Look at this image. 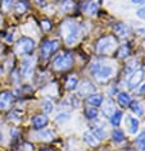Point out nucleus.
Here are the masks:
<instances>
[{
    "mask_svg": "<svg viewBox=\"0 0 145 151\" xmlns=\"http://www.w3.org/2000/svg\"><path fill=\"white\" fill-rule=\"evenodd\" d=\"M33 70V59L31 58H26L22 60V67H21V73L23 76V78L31 77Z\"/></svg>",
    "mask_w": 145,
    "mask_h": 151,
    "instance_id": "obj_9",
    "label": "nucleus"
},
{
    "mask_svg": "<svg viewBox=\"0 0 145 151\" xmlns=\"http://www.w3.org/2000/svg\"><path fill=\"white\" fill-rule=\"evenodd\" d=\"M136 146L139 147L140 151H145V131L137 136L136 138Z\"/></svg>",
    "mask_w": 145,
    "mask_h": 151,
    "instance_id": "obj_26",
    "label": "nucleus"
},
{
    "mask_svg": "<svg viewBox=\"0 0 145 151\" xmlns=\"http://www.w3.org/2000/svg\"><path fill=\"white\" fill-rule=\"evenodd\" d=\"M41 27H43L44 31H49V29L51 28V23L49 21L44 19V21H41Z\"/></svg>",
    "mask_w": 145,
    "mask_h": 151,
    "instance_id": "obj_35",
    "label": "nucleus"
},
{
    "mask_svg": "<svg viewBox=\"0 0 145 151\" xmlns=\"http://www.w3.org/2000/svg\"><path fill=\"white\" fill-rule=\"evenodd\" d=\"M23 149H25L26 151H32L33 146H32V145H30V143H25V145H23Z\"/></svg>",
    "mask_w": 145,
    "mask_h": 151,
    "instance_id": "obj_40",
    "label": "nucleus"
},
{
    "mask_svg": "<svg viewBox=\"0 0 145 151\" xmlns=\"http://www.w3.org/2000/svg\"><path fill=\"white\" fill-rule=\"evenodd\" d=\"M53 136H54V132L53 131H43V132H40V133L36 134V138L50 141V139H53Z\"/></svg>",
    "mask_w": 145,
    "mask_h": 151,
    "instance_id": "obj_24",
    "label": "nucleus"
},
{
    "mask_svg": "<svg viewBox=\"0 0 145 151\" xmlns=\"http://www.w3.org/2000/svg\"><path fill=\"white\" fill-rule=\"evenodd\" d=\"M14 96L10 91H3L0 92V110H5V109L10 108L13 104Z\"/></svg>",
    "mask_w": 145,
    "mask_h": 151,
    "instance_id": "obj_8",
    "label": "nucleus"
},
{
    "mask_svg": "<svg viewBox=\"0 0 145 151\" xmlns=\"http://www.w3.org/2000/svg\"><path fill=\"white\" fill-rule=\"evenodd\" d=\"M131 1L133 3V4H143L145 0H131Z\"/></svg>",
    "mask_w": 145,
    "mask_h": 151,
    "instance_id": "obj_41",
    "label": "nucleus"
},
{
    "mask_svg": "<svg viewBox=\"0 0 145 151\" xmlns=\"http://www.w3.org/2000/svg\"><path fill=\"white\" fill-rule=\"evenodd\" d=\"M43 109H44V111L46 113V114H50V113L53 111V103L51 101H49V100H46V101H44V104H43Z\"/></svg>",
    "mask_w": 145,
    "mask_h": 151,
    "instance_id": "obj_33",
    "label": "nucleus"
},
{
    "mask_svg": "<svg viewBox=\"0 0 145 151\" xmlns=\"http://www.w3.org/2000/svg\"><path fill=\"white\" fill-rule=\"evenodd\" d=\"M91 132L98 139H104L107 137V132L100 124H94L93 128H91Z\"/></svg>",
    "mask_w": 145,
    "mask_h": 151,
    "instance_id": "obj_18",
    "label": "nucleus"
},
{
    "mask_svg": "<svg viewBox=\"0 0 145 151\" xmlns=\"http://www.w3.org/2000/svg\"><path fill=\"white\" fill-rule=\"evenodd\" d=\"M14 0H3V10L4 12H8V10L12 8Z\"/></svg>",
    "mask_w": 145,
    "mask_h": 151,
    "instance_id": "obj_34",
    "label": "nucleus"
},
{
    "mask_svg": "<svg viewBox=\"0 0 145 151\" xmlns=\"http://www.w3.org/2000/svg\"><path fill=\"white\" fill-rule=\"evenodd\" d=\"M117 47V39L114 36H104L98 41L96 44V52L102 55L110 54Z\"/></svg>",
    "mask_w": 145,
    "mask_h": 151,
    "instance_id": "obj_3",
    "label": "nucleus"
},
{
    "mask_svg": "<svg viewBox=\"0 0 145 151\" xmlns=\"http://www.w3.org/2000/svg\"><path fill=\"white\" fill-rule=\"evenodd\" d=\"M117 100H118V104L121 106H128L130 103H131V96L128 95L127 92H120L117 96Z\"/></svg>",
    "mask_w": 145,
    "mask_h": 151,
    "instance_id": "obj_21",
    "label": "nucleus"
},
{
    "mask_svg": "<svg viewBox=\"0 0 145 151\" xmlns=\"http://www.w3.org/2000/svg\"><path fill=\"white\" fill-rule=\"evenodd\" d=\"M72 64H73V56L70 52H62L53 62L54 69L57 70H67L72 67Z\"/></svg>",
    "mask_w": 145,
    "mask_h": 151,
    "instance_id": "obj_5",
    "label": "nucleus"
},
{
    "mask_svg": "<svg viewBox=\"0 0 145 151\" xmlns=\"http://www.w3.org/2000/svg\"><path fill=\"white\" fill-rule=\"evenodd\" d=\"M60 32L67 45H73L77 42L80 35V26L73 21H64L60 24Z\"/></svg>",
    "mask_w": 145,
    "mask_h": 151,
    "instance_id": "obj_1",
    "label": "nucleus"
},
{
    "mask_svg": "<svg viewBox=\"0 0 145 151\" xmlns=\"http://www.w3.org/2000/svg\"><path fill=\"white\" fill-rule=\"evenodd\" d=\"M3 141V134H1V132H0V142Z\"/></svg>",
    "mask_w": 145,
    "mask_h": 151,
    "instance_id": "obj_43",
    "label": "nucleus"
},
{
    "mask_svg": "<svg viewBox=\"0 0 145 151\" xmlns=\"http://www.w3.org/2000/svg\"><path fill=\"white\" fill-rule=\"evenodd\" d=\"M55 120L58 123L67 122V120H70V113H59V114L55 116Z\"/></svg>",
    "mask_w": 145,
    "mask_h": 151,
    "instance_id": "obj_32",
    "label": "nucleus"
},
{
    "mask_svg": "<svg viewBox=\"0 0 145 151\" xmlns=\"http://www.w3.org/2000/svg\"><path fill=\"white\" fill-rule=\"evenodd\" d=\"M48 123H49V119H48V116H45V115H36L35 118L32 119V124L36 129H44Z\"/></svg>",
    "mask_w": 145,
    "mask_h": 151,
    "instance_id": "obj_12",
    "label": "nucleus"
},
{
    "mask_svg": "<svg viewBox=\"0 0 145 151\" xmlns=\"http://www.w3.org/2000/svg\"><path fill=\"white\" fill-rule=\"evenodd\" d=\"M35 49V41L30 37H21L16 44V52L20 55H30Z\"/></svg>",
    "mask_w": 145,
    "mask_h": 151,
    "instance_id": "obj_4",
    "label": "nucleus"
},
{
    "mask_svg": "<svg viewBox=\"0 0 145 151\" xmlns=\"http://www.w3.org/2000/svg\"><path fill=\"white\" fill-rule=\"evenodd\" d=\"M98 9H99L98 3L93 1V0L87 1V3H86V5L83 6V10H85L87 14H90V16H95V14L98 13Z\"/></svg>",
    "mask_w": 145,
    "mask_h": 151,
    "instance_id": "obj_19",
    "label": "nucleus"
},
{
    "mask_svg": "<svg viewBox=\"0 0 145 151\" xmlns=\"http://www.w3.org/2000/svg\"><path fill=\"white\" fill-rule=\"evenodd\" d=\"M144 76H145V73H144L143 69H137V70L133 72V73H131V76H130V78H128V81H127L128 88H131V90L136 88L137 86H139L141 82H143Z\"/></svg>",
    "mask_w": 145,
    "mask_h": 151,
    "instance_id": "obj_7",
    "label": "nucleus"
},
{
    "mask_svg": "<svg viewBox=\"0 0 145 151\" xmlns=\"http://www.w3.org/2000/svg\"><path fill=\"white\" fill-rule=\"evenodd\" d=\"M140 62L137 59H131L130 62L126 64V67H125V70H126V73H128V74H131L133 73L135 70L137 69H140Z\"/></svg>",
    "mask_w": 145,
    "mask_h": 151,
    "instance_id": "obj_20",
    "label": "nucleus"
},
{
    "mask_svg": "<svg viewBox=\"0 0 145 151\" xmlns=\"http://www.w3.org/2000/svg\"><path fill=\"white\" fill-rule=\"evenodd\" d=\"M137 17L145 21V6H144V8H141V9L137 10Z\"/></svg>",
    "mask_w": 145,
    "mask_h": 151,
    "instance_id": "obj_36",
    "label": "nucleus"
},
{
    "mask_svg": "<svg viewBox=\"0 0 145 151\" xmlns=\"http://www.w3.org/2000/svg\"><path fill=\"white\" fill-rule=\"evenodd\" d=\"M113 29H114V32H116L117 35H120L121 37H127L130 35V28H128V26L125 23H117L113 27Z\"/></svg>",
    "mask_w": 145,
    "mask_h": 151,
    "instance_id": "obj_15",
    "label": "nucleus"
},
{
    "mask_svg": "<svg viewBox=\"0 0 145 151\" xmlns=\"http://www.w3.org/2000/svg\"><path fill=\"white\" fill-rule=\"evenodd\" d=\"M90 72L93 73V76L98 81H107L108 78L112 77L113 68L110 65H104V64H102V63L95 62L91 64Z\"/></svg>",
    "mask_w": 145,
    "mask_h": 151,
    "instance_id": "obj_2",
    "label": "nucleus"
},
{
    "mask_svg": "<svg viewBox=\"0 0 145 151\" xmlns=\"http://www.w3.org/2000/svg\"><path fill=\"white\" fill-rule=\"evenodd\" d=\"M130 109L133 111V114H136L137 116H141L144 114V105L137 100H133L130 103Z\"/></svg>",
    "mask_w": 145,
    "mask_h": 151,
    "instance_id": "obj_17",
    "label": "nucleus"
},
{
    "mask_svg": "<svg viewBox=\"0 0 145 151\" xmlns=\"http://www.w3.org/2000/svg\"><path fill=\"white\" fill-rule=\"evenodd\" d=\"M78 87V80L76 76H70L66 81V88L68 91H73Z\"/></svg>",
    "mask_w": 145,
    "mask_h": 151,
    "instance_id": "obj_22",
    "label": "nucleus"
},
{
    "mask_svg": "<svg viewBox=\"0 0 145 151\" xmlns=\"http://www.w3.org/2000/svg\"><path fill=\"white\" fill-rule=\"evenodd\" d=\"M8 119L12 120V122H14V123H20L21 119H22V111H20V110H12L8 114Z\"/></svg>",
    "mask_w": 145,
    "mask_h": 151,
    "instance_id": "obj_23",
    "label": "nucleus"
},
{
    "mask_svg": "<svg viewBox=\"0 0 145 151\" xmlns=\"http://www.w3.org/2000/svg\"><path fill=\"white\" fill-rule=\"evenodd\" d=\"M126 124H127L128 127V131L131 134H135L137 131H139V120L136 118H133V116L128 115L127 118H126Z\"/></svg>",
    "mask_w": 145,
    "mask_h": 151,
    "instance_id": "obj_14",
    "label": "nucleus"
},
{
    "mask_svg": "<svg viewBox=\"0 0 145 151\" xmlns=\"http://www.w3.org/2000/svg\"><path fill=\"white\" fill-rule=\"evenodd\" d=\"M128 55H130V46L128 45H126V44H123L120 47V50H118V58L123 59V58H127Z\"/></svg>",
    "mask_w": 145,
    "mask_h": 151,
    "instance_id": "obj_29",
    "label": "nucleus"
},
{
    "mask_svg": "<svg viewBox=\"0 0 145 151\" xmlns=\"http://www.w3.org/2000/svg\"><path fill=\"white\" fill-rule=\"evenodd\" d=\"M83 139H85V142L91 147H98L99 143H100V139H98L95 137L91 131H87L83 133Z\"/></svg>",
    "mask_w": 145,
    "mask_h": 151,
    "instance_id": "obj_13",
    "label": "nucleus"
},
{
    "mask_svg": "<svg viewBox=\"0 0 145 151\" xmlns=\"http://www.w3.org/2000/svg\"><path fill=\"white\" fill-rule=\"evenodd\" d=\"M114 110H116V106H114V101L112 99H107L104 103H103V109H102V114L105 118H110L114 114Z\"/></svg>",
    "mask_w": 145,
    "mask_h": 151,
    "instance_id": "obj_10",
    "label": "nucleus"
},
{
    "mask_svg": "<svg viewBox=\"0 0 145 151\" xmlns=\"http://www.w3.org/2000/svg\"><path fill=\"white\" fill-rule=\"evenodd\" d=\"M28 8V4L25 1V0H21V1H18L17 4H16V12L17 13H25L26 10H27Z\"/></svg>",
    "mask_w": 145,
    "mask_h": 151,
    "instance_id": "obj_30",
    "label": "nucleus"
},
{
    "mask_svg": "<svg viewBox=\"0 0 145 151\" xmlns=\"http://www.w3.org/2000/svg\"><path fill=\"white\" fill-rule=\"evenodd\" d=\"M136 33H137V35H140L141 37H145V27L144 28H137Z\"/></svg>",
    "mask_w": 145,
    "mask_h": 151,
    "instance_id": "obj_39",
    "label": "nucleus"
},
{
    "mask_svg": "<svg viewBox=\"0 0 145 151\" xmlns=\"http://www.w3.org/2000/svg\"><path fill=\"white\" fill-rule=\"evenodd\" d=\"M70 101H71V104H72L73 108H78V100L76 99V96H72L70 99Z\"/></svg>",
    "mask_w": 145,
    "mask_h": 151,
    "instance_id": "obj_37",
    "label": "nucleus"
},
{
    "mask_svg": "<svg viewBox=\"0 0 145 151\" xmlns=\"http://www.w3.org/2000/svg\"><path fill=\"white\" fill-rule=\"evenodd\" d=\"M73 8H75V1L73 0H66V1L60 5V12L67 13V12H71Z\"/></svg>",
    "mask_w": 145,
    "mask_h": 151,
    "instance_id": "obj_25",
    "label": "nucleus"
},
{
    "mask_svg": "<svg viewBox=\"0 0 145 151\" xmlns=\"http://www.w3.org/2000/svg\"><path fill=\"white\" fill-rule=\"evenodd\" d=\"M41 151H51V150H41Z\"/></svg>",
    "mask_w": 145,
    "mask_h": 151,
    "instance_id": "obj_44",
    "label": "nucleus"
},
{
    "mask_svg": "<svg viewBox=\"0 0 145 151\" xmlns=\"http://www.w3.org/2000/svg\"><path fill=\"white\" fill-rule=\"evenodd\" d=\"M35 4L41 6V8H44V6H46V1H45V0H35Z\"/></svg>",
    "mask_w": 145,
    "mask_h": 151,
    "instance_id": "obj_38",
    "label": "nucleus"
},
{
    "mask_svg": "<svg viewBox=\"0 0 145 151\" xmlns=\"http://www.w3.org/2000/svg\"><path fill=\"white\" fill-rule=\"evenodd\" d=\"M140 92H143V93H145V83L141 86V88H140Z\"/></svg>",
    "mask_w": 145,
    "mask_h": 151,
    "instance_id": "obj_42",
    "label": "nucleus"
},
{
    "mask_svg": "<svg viewBox=\"0 0 145 151\" xmlns=\"http://www.w3.org/2000/svg\"><path fill=\"white\" fill-rule=\"evenodd\" d=\"M85 115H86L87 119H96V116H98V110H96V108H94V106L86 108V109H85Z\"/></svg>",
    "mask_w": 145,
    "mask_h": 151,
    "instance_id": "obj_28",
    "label": "nucleus"
},
{
    "mask_svg": "<svg viewBox=\"0 0 145 151\" xmlns=\"http://www.w3.org/2000/svg\"><path fill=\"white\" fill-rule=\"evenodd\" d=\"M87 104L91 105V106H94V108L100 106L103 104V96L100 93H91V95L87 97Z\"/></svg>",
    "mask_w": 145,
    "mask_h": 151,
    "instance_id": "obj_16",
    "label": "nucleus"
},
{
    "mask_svg": "<svg viewBox=\"0 0 145 151\" xmlns=\"http://www.w3.org/2000/svg\"><path fill=\"white\" fill-rule=\"evenodd\" d=\"M59 49V41L58 40H48L41 45V55L44 59H48L50 55Z\"/></svg>",
    "mask_w": 145,
    "mask_h": 151,
    "instance_id": "obj_6",
    "label": "nucleus"
},
{
    "mask_svg": "<svg viewBox=\"0 0 145 151\" xmlns=\"http://www.w3.org/2000/svg\"><path fill=\"white\" fill-rule=\"evenodd\" d=\"M121 120H122V113L121 111H114V114L110 116V124L114 126V127L120 126Z\"/></svg>",
    "mask_w": 145,
    "mask_h": 151,
    "instance_id": "obj_27",
    "label": "nucleus"
},
{
    "mask_svg": "<svg viewBox=\"0 0 145 151\" xmlns=\"http://www.w3.org/2000/svg\"><path fill=\"white\" fill-rule=\"evenodd\" d=\"M112 136L116 142H121V141H123V138H125V133H123V131H121V129H114Z\"/></svg>",
    "mask_w": 145,
    "mask_h": 151,
    "instance_id": "obj_31",
    "label": "nucleus"
},
{
    "mask_svg": "<svg viewBox=\"0 0 145 151\" xmlns=\"http://www.w3.org/2000/svg\"><path fill=\"white\" fill-rule=\"evenodd\" d=\"M95 91V87L94 85L89 81H83L81 86H80V90H78V96L81 97H85V96H90L91 93Z\"/></svg>",
    "mask_w": 145,
    "mask_h": 151,
    "instance_id": "obj_11",
    "label": "nucleus"
},
{
    "mask_svg": "<svg viewBox=\"0 0 145 151\" xmlns=\"http://www.w3.org/2000/svg\"><path fill=\"white\" fill-rule=\"evenodd\" d=\"M0 23H1V17H0Z\"/></svg>",
    "mask_w": 145,
    "mask_h": 151,
    "instance_id": "obj_45",
    "label": "nucleus"
}]
</instances>
